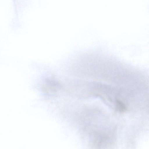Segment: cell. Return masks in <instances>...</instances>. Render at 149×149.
<instances>
[{"instance_id":"cell-1","label":"cell","mask_w":149,"mask_h":149,"mask_svg":"<svg viewBox=\"0 0 149 149\" xmlns=\"http://www.w3.org/2000/svg\"><path fill=\"white\" fill-rule=\"evenodd\" d=\"M43 91L45 93L53 95L62 88V86L58 82L49 79H47L43 87Z\"/></svg>"},{"instance_id":"cell-2","label":"cell","mask_w":149,"mask_h":149,"mask_svg":"<svg viewBox=\"0 0 149 149\" xmlns=\"http://www.w3.org/2000/svg\"><path fill=\"white\" fill-rule=\"evenodd\" d=\"M116 109L120 112H123L126 110L125 104L121 101L117 100L116 102Z\"/></svg>"}]
</instances>
